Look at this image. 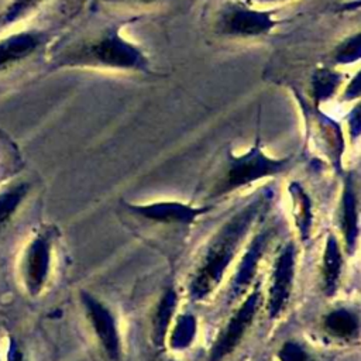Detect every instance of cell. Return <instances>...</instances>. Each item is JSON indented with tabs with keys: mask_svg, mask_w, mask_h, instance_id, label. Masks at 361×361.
<instances>
[{
	"mask_svg": "<svg viewBox=\"0 0 361 361\" xmlns=\"http://www.w3.org/2000/svg\"><path fill=\"white\" fill-rule=\"evenodd\" d=\"M31 190V183L25 180L11 182L0 189V226L6 224L18 212Z\"/></svg>",
	"mask_w": 361,
	"mask_h": 361,
	"instance_id": "obj_15",
	"label": "cell"
},
{
	"mask_svg": "<svg viewBox=\"0 0 361 361\" xmlns=\"http://www.w3.org/2000/svg\"><path fill=\"white\" fill-rule=\"evenodd\" d=\"M323 329L336 338H350L358 333V317L350 309H334L324 316Z\"/></svg>",
	"mask_w": 361,
	"mask_h": 361,
	"instance_id": "obj_16",
	"label": "cell"
},
{
	"mask_svg": "<svg viewBox=\"0 0 361 361\" xmlns=\"http://www.w3.org/2000/svg\"><path fill=\"white\" fill-rule=\"evenodd\" d=\"M360 89H361V86H360V72H357V73H355V76L353 78V80H351L350 86L345 89V92H344V97H345V99H354V97H358V96H360Z\"/></svg>",
	"mask_w": 361,
	"mask_h": 361,
	"instance_id": "obj_25",
	"label": "cell"
},
{
	"mask_svg": "<svg viewBox=\"0 0 361 361\" xmlns=\"http://www.w3.org/2000/svg\"><path fill=\"white\" fill-rule=\"evenodd\" d=\"M0 361H4V360H1V358H0Z\"/></svg>",
	"mask_w": 361,
	"mask_h": 361,
	"instance_id": "obj_28",
	"label": "cell"
},
{
	"mask_svg": "<svg viewBox=\"0 0 361 361\" xmlns=\"http://www.w3.org/2000/svg\"><path fill=\"white\" fill-rule=\"evenodd\" d=\"M272 230H264L258 233L252 241L250 243L247 251L240 259V264L237 267V271L231 279L230 283V290H228V298L230 300L238 299L243 293L247 292L248 286H251L259 267V261L262 259L267 247L272 238Z\"/></svg>",
	"mask_w": 361,
	"mask_h": 361,
	"instance_id": "obj_9",
	"label": "cell"
},
{
	"mask_svg": "<svg viewBox=\"0 0 361 361\" xmlns=\"http://www.w3.org/2000/svg\"><path fill=\"white\" fill-rule=\"evenodd\" d=\"M340 227L343 231L347 251H353L358 237V203L353 180L348 178L344 182L340 204Z\"/></svg>",
	"mask_w": 361,
	"mask_h": 361,
	"instance_id": "obj_13",
	"label": "cell"
},
{
	"mask_svg": "<svg viewBox=\"0 0 361 361\" xmlns=\"http://www.w3.org/2000/svg\"><path fill=\"white\" fill-rule=\"evenodd\" d=\"M269 199L271 195L268 192L258 195L216 231L189 283V293L195 300H203L217 289L251 226L259 212L268 206Z\"/></svg>",
	"mask_w": 361,
	"mask_h": 361,
	"instance_id": "obj_1",
	"label": "cell"
},
{
	"mask_svg": "<svg viewBox=\"0 0 361 361\" xmlns=\"http://www.w3.org/2000/svg\"><path fill=\"white\" fill-rule=\"evenodd\" d=\"M126 207L134 214L159 224H190L207 210V207H195L180 202H154L145 204L126 203Z\"/></svg>",
	"mask_w": 361,
	"mask_h": 361,
	"instance_id": "obj_10",
	"label": "cell"
},
{
	"mask_svg": "<svg viewBox=\"0 0 361 361\" xmlns=\"http://www.w3.org/2000/svg\"><path fill=\"white\" fill-rule=\"evenodd\" d=\"M295 279V247L286 244L275 259L267 295V313L276 319L286 307Z\"/></svg>",
	"mask_w": 361,
	"mask_h": 361,
	"instance_id": "obj_8",
	"label": "cell"
},
{
	"mask_svg": "<svg viewBox=\"0 0 361 361\" xmlns=\"http://www.w3.org/2000/svg\"><path fill=\"white\" fill-rule=\"evenodd\" d=\"M261 299L259 285H255L241 302L240 307L231 314L226 326L220 330L210 348L209 361H223L240 345L255 319Z\"/></svg>",
	"mask_w": 361,
	"mask_h": 361,
	"instance_id": "obj_5",
	"label": "cell"
},
{
	"mask_svg": "<svg viewBox=\"0 0 361 361\" xmlns=\"http://www.w3.org/2000/svg\"><path fill=\"white\" fill-rule=\"evenodd\" d=\"M323 138L326 144V154L329 155L333 165L338 168L343 154V137L338 126L331 120L326 118L323 123Z\"/></svg>",
	"mask_w": 361,
	"mask_h": 361,
	"instance_id": "obj_20",
	"label": "cell"
},
{
	"mask_svg": "<svg viewBox=\"0 0 361 361\" xmlns=\"http://www.w3.org/2000/svg\"><path fill=\"white\" fill-rule=\"evenodd\" d=\"M54 257V231L42 228L32 234L18 259V278L23 289L31 298L39 296L51 275Z\"/></svg>",
	"mask_w": 361,
	"mask_h": 361,
	"instance_id": "obj_4",
	"label": "cell"
},
{
	"mask_svg": "<svg viewBox=\"0 0 361 361\" xmlns=\"http://www.w3.org/2000/svg\"><path fill=\"white\" fill-rule=\"evenodd\" d=\"M42 44L41 32L24 31L0 39V71L28 58Z\"/></svg>",
	"mask_w": 361,
	"mask_h": 361,
	"instance_id": "obj_11",
	"label": "cell"
},
{
	"mask_svg": "<svg viewBox=\"0 0 361 361\" xmlns=\"http://www.w3.org/2000/svg\"><path fill=\"white\" fill-rule=\"evenodd\" d=\"M117 1H118V0H117Z\"/></svg>",
	"mask_w": 361,
	"mask_h": 361,
	"instance_id": "obj_29",
	"label": "cell"
},
{
	"mask_svg": "<svg viewBox=\"0 0 361 361\" xmlns=\"http://www.w3.org/2000/svg\"><path fill=\"white\" fill-rule=\"evenodd\" d=\"M290 162V157L275 158L268 155L257 141L243 154H228L220 175L210 186L209 195L212 197L224 196L226 193L251 185L262 178L275 176L285 172L292 165Z\"/></svg>",
	"mask_w": 361,
	"mask_h": 361,
	"instance_id": "obj_2",
	"label": "cell"
},
{
	"mask_svg": "<svg viewBox=\"0 0 361 361\" xmlns=\"http://www.w3.org/2000/svg\"><path fill=\"white\" fill-rule=\"evenodd\" d=\"M169 334H166L168 341H169V347L172 350H185L188 348L192 341H195L196 333H197V322L196 317L192 313H182L179 314L172 327L171 331H168Z\"/></svg>",
	"mask_w": 361,
	"mask_h": 361,
	"instance_id": "obj_18",
	"label": "cell"
},
{
	"mask_svg": "<svg viewBox=\"0 0 361 361\" xmlns=\"http://www.w3.org/2000/svg\"><path fill=\"white\" fill-rule=\"evenodd\" d=\"M4 361H27L20 344L17 343V340L14 337L8 338Z\"/></svg>",
	"mask_w": 361,
	"mask_h": 361,
	"instance_id": "obj_24",
	"label": "cell"
},
{
	"mask_svg": "<svg viewBox=\"0 0 361 361\" xmlns=\"http://www.w3.org/2000/svg\"><path fill=\"white\" fill-rule=\"evenodd\" d=\"M341 83V76L327 68L317 69L312 78V92L316 100L322 102L330 99L338 89Z\"/></svg>",
	"mask_w": 361,
	"mask_h": 361,
	"instance_id": "obj_19",
	"label": "cell"
},
{
	"mask_svg": "<svg viewBox=\"0 0 361 361\" xmlns=\"http://www.w3.org/2000/svg\"><path fill=\"white\" fill-rule=\"evenodd\" d=\"M341 268H343V255L338 245V240L333 234H329L324 243L323 259H322V281H323V290L326 295L331 296L337 290Z\"/></svg>",
	"mask_w": 361,
	"mask_h": 361,
	"instance_id": "obj_14",
	"label": "cell"
},
{
	"mask_svg": "<svg viewBox=\"0 0 361 361\" xmlns=\"http://www.w3.org/2000/svg\"><path fill=\"white\" fill-rule=\"evenodd\" d=\"M276 25L269 11L250 8L244 4H228L219 16V31L227 37L252 38L268 34Z\"/></svg>",
	"mask_w": 361,
	"mask_h": 361,
	"instance_id": "obj_6",
	"label": "cell"
},
{
	"mask_svg": "<svg viewBox=\"0 0 361 361\" xmlns=\"http://www.w3.org/2000/svg\"><path fill=\"white\" fill-rule=\"evenodd\" d=\"M350 128H351V134L354 135V137H358V134H360V107L358 106H355V109H354V111L351 113V116H350Z\"/></svg>",
	"mask_w": 361,
	"mask_h": 361,
	"instance_id": "obj_26",
	"label": "cell"
},
{
	"mask_svg": "<svg viewBox=\"0 0 361 361\" xmlns=\"http://www.w3.org/2000/svg\"><path fill=\"white\" fill-rule=\"evenodd\" d=\"M178 296L173 289L165 290L152 319V337L157 345H162L169 331L173 310L176 307Z\"/></svg>",
	"mask_w": 361,
	"mask_h": 361,
	"instance_id": "obj_17",
	"label": "cell"
},
{
	"mask_svg": "<svg viewBox=\"0 0 361 361\" xmlns=\"http://www.w3.org/2000/svg\"><path fill=\"white\" fill-rule=\"evenodd\" d=\"M63 65H93L127 71H145V54L124 38L117 28H111L92 42L75 48L63 55Z\"/></svg>",
	"mask_w": 361,
	"mask_h": 361,
	"instance_id": "obj_3",
	"label": "cell"
},
{
	"mask_svg": "<svg viewBox=\"0 0 361 361\" xmlns=\"http://www.w3.org/2000/svg\"><path fill=\"white\" fill-rule=\"evenodd\" d=\"M361 55V35L355 32L343 39L333 52V59L338 65L353 63L360 59Z\"/></svg>",
	"mask_w": 361,
	"mask_h": 361,
	"instance_id": "obj_21",
	"label": "cell"
},
{
	"mask_svg": "<svg viewBox=\"0 0 361 361\" xmlns=\"http://www.w3.org/2000/svg\"><path fill=\"white\" fill-rule=\"evenodd\" d=\"M279 361H312L306 348L298 341H285L276 353Z\"/></svg>",
	"mask_w": 361,
	"mask_h": 361,
	"instance_id": "obj_22",
	"label": "cell"
},
{
	"mask_svg": "<svg viewBox=\"0 0 361 361\" xmlns=\"http://www.w3.org/2000/svg\"><path fill=\"white\" fill-rule=\"evenodd\" d=\"M80 302L102 348L110 360L118 361L121 355V338L113 313L104 303L86 290L80 292Z\"/></svg>",
	"mask_w": 361,
	"mask_h": 361,
	"instance_id": "obj_7",
	"label": "cell"
},
{
	"mask_svg": "<svg viewBox=\"0 0 361 361\" xmlns=\"http://www.w3.org/2000/svg\"><path fill=\"white\" fill-rule=\"evenodd\" d=\"M290 200V210L299 238L306 243L312 234L313 227V207L307 192L299 182H290L288 186Z\"/></svg>",
	"mask_w": 361,
	"mask_h": 361,
	"instance_id": "obj_12",
	"label": "cell"
},
{
	"mask_svg": "<svg viewBox=\"0 0 361 361\" xmlns=\"http://www.w3.org/2000/svg\"><path fill=\"white\" fill-rule=\"evenodd\" d=\"M42 0H11L3 14V23L10 24L24 17L30 10L37 7Z\"/></svg>",
	"mask_w": 361,
	"mask_h": 361,
	"instance_id": "obj_23",
	"label": "cell"
},
{
	"mask_svg": "<svg viewBox=\"0 0 361 361\" xmlns=\"http://www.w3.org/2000/svg\"><path fill=\"white\" fill-rule=\"evenodd\" d=\"M254 1H261V3H269V1H272V3H275V1H286V0H254Z\"/></svg>",
	"mask_w": 361,
	"mask_h": 361,
	"instance_id": "obj_27",
	"label": "cell"
}]
</instances>
